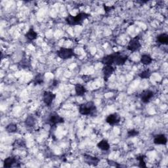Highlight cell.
I'll return each instance as SVG.
<instances>
[{
    "instance_id": "cell-1",
    "label": "cell",
    "mask_w": 168,
    "mask_h": 168,
    "mask_svg": "<svg viewBox=\"0 0 168 168\" xmlns=\"http://www.w3.org/2000/svg\"><path fill=\"white\" fill-rule=\"evenodd\" d=\"M79 113L80 114L87 116H96L97 109L93 101H88L80 105Z\"/></svg>"
},
{
    "instance_id": "cell-2",
    "label": "cell",
    "mask_w": 168,
    "mask_h": 168,
    "mask_svg": "<svg viewBox=\"0 0 168 168\" xmlns=\"http://www.w3.org/2000/svg\"><path fill=\"white\" fill-rule=\"evenodd\" d=\"M91 16L88 13H86L84 12L80 13L76 16H73L71 15H68L66 18V23L70 26H76V25H81L83 24L84 21L87 19Z\"/></svg>"
},
{
    "instance_id": "cell-3",
    "label": "cell",
    "mask_w": 168,
    "mask_h": 168,
    "mask_svg": "<svg viewBox=\"0 0 168 168\" xmlns=\"http://www.w3.org/2000/svg\"><path fill=\"white\" fill-rule=\"evenodd\" d=\"M57 55L59 58L63 60L71 59L76 56L74 49L71 48H65V47H62V48L58 50L57 51Z\"/></svg>"
},
{
    "instance_id": "cell-4",
    "label": "cell",
    "mask_w": 168,
    "mask_h": 168,
    "mask_svg": "<svg viewBox=\"0 0 168 168\" xmlns=\"http://www.w3.org/2000/svg\"><path fill=\"white\" fill-rule=\"evenodd\" d=\"M64 122V119L62 116L56 113H53L49 114L47 118V123L49 124L51 127L56 126L59 123H63Z\"/></svg>"
},
{
    "instance_id": "cell-5",
    "label": "cell",
    "mask_w": 168,
    "mask_h": 168,
    "mask_svg": "<svg viewBox=\"0 0 168 168\" xmlns=\"http://www.w3.org/2000/svg\"><path fill=\"white\" fill-rule=\"evenodd\" d=\"M141 47V44L139 41V36H135V38H132L129 42L127 45V49L130 51L131 52H135L140 50Z\"/></svg>"
},
{
    "instance_id": "cell-6",
    "label": "cell",
    "mask_w": 168,
    "mask_h": 168,
    "mask_svg": "<svg viewBox=\"0 0 168 168\" xmlns=\"http://www.w3.org/2000/svg\"><path fill=\"white\" fill-rule=\"evenodd\" d=\"M19 159L16 156H9L3 161V167L9 168L11 167H20Z\"/></svg>"
},
{
    "instance_id": "cell-7",
    "label": "cell",
    "mask_w": 168,
    "mask_h": 168,
    "mask_svg": "<svg viewBox=\"0 0 168 168\" xmlns=\"http://www.w3.org/2000/svg\"><path fill=\"white\" fill-rule=\"evenodd\" d=\"M154 92L149 89L145 90V91H142L139 95V97L141 101L143 103H145V104L148 103L150 101V100L154 97Z\"/></svg>"
},
{
    "instance_id": "cell-8",
    "label": "cell",
    "mask_w": 168,
    "mask_h": 168,
    "mask_svg": "<svg viewBox=\"0 0 168 168\" xmlns=\"http://www.w3.org/2000/svg\"><path fill=\"white\" fill-rule=\"evenodd\" d=\"M56 97V95L51 91H46L43 95V101L47 106H51Z\"/></svg>"
},
{
    "instance_id": "cell-9",
    "label": "cell",
    "mask_w": 168,
    "mask_h": 168,
    "mask_svg": "<svg viewBox=\"0 0 168 168\" xmlns=\"http://www.w3.org/2000/svg\"><path fill=\"white\" fill-rule=\"evenodd\" d=\"M128 59V56L123 55L120 51L116 52V57L114 64L116 66H123L126 63Z\"/></svg>"
},
{
    "instance_id": "cell-10",
    "label": "cell",
    "mask_w": 168,
    "mask_h": 168,
    "mask_svg": "<svg viewBox=\"0 0 168 168\" xmlns=\"http://www.w3.org/2000/svg\"><path fill=\"white\" fill-rule=\"evenodd\" d=\"M120 121H121V117L118 113L111 114L108 116L106 118V122L110 126H114V125L118 124Z\"/></svg>"
},
{
    "instance_id": "cell-11",
    "label": "cell",
    "mask_w": 168,
    "mask_h": 168,
    "mask_svg": "<svg viewBox=\"0 0 168 168\" xmlns=\"http://www.w3.org/2000/svg\"><path fill=\"white\" fill-rule=\"evenodd\" d=\"M115 71V68L112 65H105L102 68V74L104 76V80L105 81L109 80V77L113 75Z\"/></svg>"
},
{
    "instance_id": "cell-12",
    "label": "cell",
    "mask_w": 168,
    "mask_h": 168,
    "mask_svg": "<svg viewBox=\"0 0 168 168\" xmlns=\"http://www.w3.org/2000/svg\"><path fill=\"white\" fill-rule=\"evenodd\" d=\"M84 161L86 163H88V165L93 166H97L98 163L100 162V160L98 158L95 156H91V155L88 154H84Z\"/></svg>"
},
{
    "instance_id": "cell-13",
    "label": "cell",
    "mask_w": 168,
    "mask_h": 168,
    "mask_svg": "<svg viewBox=\"0 0 168 168\" xmlns=\"http://www.w3.org/2000/svg\"><path fill=\"white\" fill-rule=\"evenodd\" d=\"M115 57H116V52H114L113 54L108 55L102 58L101 63L104 64V65L113 66V64H114V63Z\"/></svg>"
},
{
    "instance_id": "cell-14",
    "label": "cell",
    "mask_w": 168,
    "mask_h": 168,
    "mask_svg": "<svg viewBox=\"0 0 168 168\" xmlns=\"http://www.w3.org/2000/svg\"><path fill=\"white\" fill-rule=\"evenodd\" d=\"M153 141L156 145H165L167 144V139L164 134H158L154 137Z\"/></svg>"
},
{
    "instance_id": "cell-15",
    "label": "cell",
    "mask_w": 168,
    "mask_h": 168,
    "mask_svg": "<svg viewBox=\"0 0 168 168\" xmlns=\"http://www.w3.org/2000/svg\"><path fill=\"white\" fill-rule=\"evenodd\" d=\"M75 91L77 96L83 97L86 93V92H87V89H86V88L83 85L77 84L75 85Z\"/></svg>"
},
{
    "instance_id": "cell-16",
    "label": "cell",
    "mask_w": 168,
    "mask_h": 168,
    "mask_svg": "<svg viewBox=\"0 0 168 168\" xmlns=\"http://www.w3.org/2000/svg\"><path fill=\"white\" fill-rule=\"evenodd\" d=\"M38 33L33 28H30L28 32L25 34V37L28 41H34L38 38Z\"/></svg>"
},
{
    "instance_id": "cell-17",
    "label": "cell",
    "mask_w": 168,
    "mask_h": 168,
    "mask_svg": "<svg viewBox=\"0 0 168 168\" xmlns=\"http://www.w3.org/2000/svg\"><path fill=\"white\" fill-rule=\"evenodd\" d=\"M157 43L160 45L168 44V35L166 33H163L157 36Z\"/></svg>"
},
{
    "instance_id": "cell-18",
    "label": "cell",
    "mask_w": 168,
    "mask_h": 168,
    "mask_svg": "<svg viewBox=\"0 0 168 168\" xmlns=\"http://www.w3.org/2000/svg\"><path fill=\"white\" fill-rule=\"evenodd\" d=\"M97 146L98 148L101 149V150H103V151H107V150L110 149V147L109 142L106 139H102L100 142H98Z\"/></svg>"
},
{
    "instance_id": "cell-19",
    "label": "cell",
    "mask_w": 168,
    "mask_h": 168,
    "mask_svg": "<svg viewBox=\"0 0 168 168\" xmlns=\"http://www.w3.org/2000/svg\"><path fill=\"white\" fill-rule=\"evenodd\" d=\"M44 80H45L44 74H41V73H38V74H36V76L34 77V80H33V83L35 85H41L42 84H44Z\"/></svg>"
},
{
    "instance_id": "cell-20",
    "label": "cell",
    "mask_w": 168,
    "mask_h": 168,
    "mask_svg": "<svg viewBox=\"0 0 168 168\" xmlns=\"http://www.w3.org/2000/svg\"><path fill=\"white\" fill-rule=\"evenodd\" d=\"M25 125L26 126L28 127H32L36 124V119L34 118V117L32 115L28 116V117L26 118L25 120Z\"/></svg>"
},
{
    "instance_id": "cell-21",
    "label": "cell",
    "mask_w": 168,
    "mask_h": 168,
    "mask_svg": "<svg viewBox=\"0 0 168 168\" xmlns=\"http://www.w3.org/2000/svg\"><path fill=\"white\" fill-rule=\"evenodd\" d=\"M152 58L149 55H143L141 58V63L144 65H149L152 62Z\"/></svg>"
},
{
    "instance_id": "cell-22",
    "label": "cell",
    "mask_w": 168,
    "mask_h": 168,
    "mask_svg": "<svg viewBox=\"0 0 168 168\" xmlns=\"http://www.w3.org/2000/svg\"><path fill=\"white\" fill-rule=\"evenodd\" d=\"M5 130L7 131V133H15L17 131V130H18V127H17L16 124L13 123H11L9 124H8L6 126Z\"/></svg>"
},
{
    "instance_id": "cell-23",
    "label": "cell",
    "mask_w": 168,
    "mask_h": 168,
    "mask_svg": "<svg viewBox=\"0 0 168 168\" xmlns=\"http://www.w3.org/2000/svg\"><path fill=\"white\" fill-rule=\"evenodd\" d=\"M19 66L23 69H27L30 66V61L28 59H23L19 63Z\"/></svg>"
},
{
    "instance_id": "cell-24",
    "label": "cell",
    "mask_w": 168,
    "mask_h": 168,
    "mask_svg": "<svg viewBox=\"0 0 168 168\" xmlns=\"http://www.w3.org/2000/svg\"><path fill=\"white\" fill-rule=\"evenodd\" d=\"M152 72L149 69H145V70H143L139 74V76L141 79H148L151 76Z\"/></svg>"
},
{
    "instance_id": "cell-25",
    "label": "cell",
    "mask_w": 168,
    "mask_h": 168,
    "mask_svg": "<svg viewBox=\"0 0 168 168\" xmlns=\"http://www.w3.org/2000/svg\"><path fill=\"white\" fill-rule=\"evenodd\" d=\"M13 145L16 148H25L26 146H27V144H26L25 141L23 139H16V141H15Z\"/></svg>"
},
{
    "instance_id": "cell-26",
    "label": "cell",
    "mask_w": 168,
    "mask_h": 168,
    "mask_svg": "<svg viewBox=\"0 0 168 168\" xmlns=\"http://www.w3.org/2000/svg\"><path fill=\"white\" fill-rule=\"evenodd\" d=\"M137 160L139 161V166L140 167H146V163L145 162V156L144 155H139V156H138L137 158Z\"/></svg>"
},
{
    "instance_id": "cell-27",
    "label": "cell",
    "mask_w": 168,
    "mask_h": 168,
    "mask_svg": "<svg viewBox=\"0 0 168 168\" xmlns=\"http://www.w3.org/2000/svg\"><path fill=\"white\" fill-rule=\"evenodd\" d=\"M139 131H138L136 130H128L127 135L128 137H136L137 135H139Z\"/></svg>"
},
{
    "instance_id": "cell-28",
    "label": "cell",
    "mask_w": 168,
    "mask_h": 168,
    "mask_svg": "<svg viewBox=\"0 0 168 168\" xmlns=\"http://www.w3.org/2000/svg\"><path fill=\"white\" fill-rule=\"evenodd\" d=\"M115 7L114 6H108V5H104V9H105V11L106 13H109L110 12V11H112L113 9H114Z\"/></svg>"
},
{
    "instance_id": "cell-29",
    "label": "cell",
    "mask_w": 168,
    "mask_h": 168,
    "mask_svg": "<svg viewBox=\"0 0 168 168\" xmlns=\"http://www.w3.org/2000/svg\"><path fill=\"white\" fill-rule=\"evenodd\" d=\"M82 80L85 81V82H89V81H90L92 80V78L90 76L84 75V76H82Z\"/></svg>"
},
{
    "instance_id": "cell-30",
    "label": "cell",
    "mask_w": 168,
    "mask_h": 168,
    "mask_svg": "<svg viewBox=\"0 0 168 168\" xmlns=\"http://www.w3.org/2000/svg\"><path fill=\"white\" fill-rule=\"evenodd\" d=\"M59 81L57 80H53V83L52 84H51V88H55V87H57V86L59 85Z\"/></svg>"
}]
</instances>
